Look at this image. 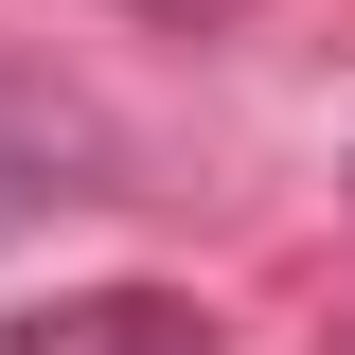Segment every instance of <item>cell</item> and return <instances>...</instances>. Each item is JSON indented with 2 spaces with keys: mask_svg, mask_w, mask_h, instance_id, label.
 Wrapping results in <instances>:
<instances>
[{
  "mask_svg": "<svg viewBox=\"0 0 355 355\" xmlns=\"http://www.w3.org/2000/svg\"><path fill=\"white\" fill-rule=\"evenodd\" d=\"M53 196H71V178H53V142H36V125H18V107H0V249H18V231H36V214H53Z\"/></svg>",
  "mask_w": 355,
  "mask_h": 355,
  "instance_id": "2",
  "label": "cell"
},
{
  "mask_svg": "<svg viewBox=\"0 0 355 355\" xmlns=\"http://www.w3.org/2000/svg\"><path fill=\"white\" fill-rule=\"evenodd\" d=\"M0 355H214V320L178 284H71V302L0 320Z\"/></svg>",
  "mask_w": 355,
  "mask_h": 355,
  "instance_id": "1",
  "label": "cell"
},
{
  "mask_svg": "<svg viewBox=\"0 0 355 355\" xmlns=\"http://www.w3.org/2000/svg\"><path fill=\"white\" fill-rule=\"evenodd\" d=\"M160 18H196V0H160Z\"/></svg>",
  "mask_w": 355,
  "mask_h": 355,
  "instance_id": "3",
  "label": "cell"
}]
</instances>
